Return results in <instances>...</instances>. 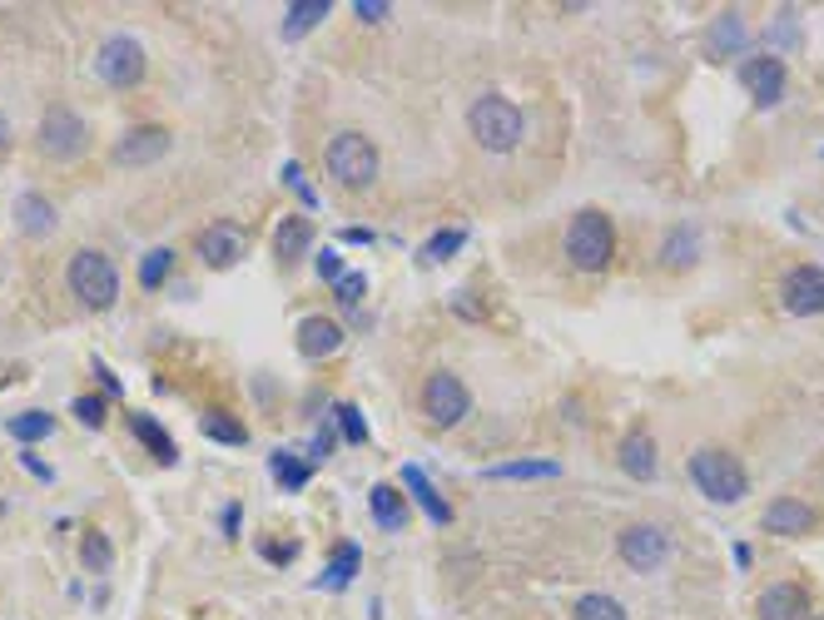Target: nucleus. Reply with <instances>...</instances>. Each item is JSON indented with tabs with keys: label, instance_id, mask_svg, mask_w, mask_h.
Segmentation results:
<instances>
[{
	"label": "nucleus",
	"instance_id": "f257e3e1",
	"mask_svg": "<svg viewBox=\"0 0 824 620\" xmlns=\"http://www.w3.org/2000/svg\"><path fill=\"white\" fill-rule=\"evenodd\" d=\"M690 481L700 487V496H710V502H720V506L745 502V492H750V471L740 467V457H730L726 447H700L696 457H690Z\"/></svg>",
	"mask_w": 824,
	"mask_h": 620
},
{
	"label": "nucleus",
	"instance_id": "f03ea898",
	"mask_svg": "<svg viewBox=\"0 0 824 620\" xmlns=\"http://www.w3.org/2000/svg\"><path fill=\"white\" fill-rule=\"evenodd\" d=\"M323 164H328V174L343 184V189H368V184L378 179V150L368 134H358V129H338L328 140V150H323Z\"/></svg>",
	"mask_w": 824,
	"mask_h": 620
},
{
	"label": "nucleus",
	"instance_id": "7ed1b4c3",
	"mask_svg": "<svg viewBox=\"0 0 824 620\" xmlns=\"http://www.w3.org/2000/svg\"><path fill=\"white\" fill-rule=\"evenodd\" d=\"M467 125H472V140L483 144L487 154H507L522 140V109L507 95H483L467 109Z\"/></svg>",
	"mask_w": 824,
	"mask_h": 620
},
{
	"label": "nucleus",
	"instance_id": "20e7f679",
	"mask_svg": "<svg viewBox=\"0 0 824 620\" xmlns=\"http://www.w3.org/2000/svg\"><path fill=\"white\" fill-rule=\"evenodd\" d=\"M567 258L581 273H601V268L616 258V229L601 209H581L567 229Z\"/></svg>",
	"mask_w": 824,
	"mask_h": 620
},
{
	"label": "nucleus",
	"instance_id": "39448f33",
	"mask_svg": "<svg viewBox=\"0 0 824 620\" xmlns=\"http://www.w3.org/2000/svg\"><path fill=\"white\" fill-rule=\"evenodd\" d=\"M70 293H76L85 308H109L119 299V268L109 264L100 248H80L70 258Z\"/></svg>",
	"mask_w": 824,
	"mask_h": 620
},
{
	"label": "nucleus",
	"instance_id": "423d86ee",
	"mask_svg": "<svg viewBox=\"0 0 824 620\" xmlns=\"http://www.w3.org/2000/svg\"><path fill=\"white\" fill-rule=\"evenodd\" d=\"M35 144H40V154H45V160H55V164H70V160H80V154L90 150V129H85V119H80L76 109L55 105V109H45V119H40V134H35Z\"/></svg>",
	"mask_w": 824,
	"mask_h": 620
},
{
	"label": "nucleus",
	"instance_id": "0eeeda50",
	"mask_svg": "<svg viewBox=\"0 0 824 620\" xmlns=\"http://www.w3.org/2000/svg\"><path fill=\"white\" fill-rule=\"evenodd\" d=\"M422 412H428L432 428H457L472 412V393L457 373H432L422 383Z\"/></svg>",
	"mask_w": 824,
	"mask_h": 620
},
{
	"label": "nucleus",
	"instance_id": "6e6552de",
	"mask_svg": "<svg viewBox=\"0 0 824 620\" xmlns=\"http://www.w3.org/2000/svg\"><path fill=\"white\" fill-rule=\"evenodd\" d=\"M95 75L115 90H135L144 80V50L140 40H129V35H109L105 45L95 50Z\"/></svg>",
	"mask_w": 824,
	"mask_h": 620
},
{
	"label": "nucleus",
	"instance_id": "1a4fd4ad",
	"mask_svg": "<svg viewBox=\"0 0 824 620\" xmlns=\"http://www.w3.org/2000/svg\"><path fill=\"white\" fill-rule=\"evenodd\" d=\"M616 546H622V561H626L631 571H655L665 557H671V536H665L661 526H651V522L626 526Z\"/></svg>",
	"mask_w": 824,
	"mask_h": 620
},
{
	"label": "nucleus",
	"instance_id": "9d476101",
	"mask_svg": "<svg viewBox=\"0 0 824 620\" xmlns=\"http://www.w3.org/2000/svg\"><path fill=\"white\" fill-rule=\"evenodd\" d=\"M740 85L750 90L755 105H780L785 95V60L780 55H755V60L740 65Z\"/></svg>",
	"mask_w": 824,
	"mask_h": 620
},
{
	"label": "nucleus",
	"instance_id": "9b49d317",
	"mask_svg": "<svg viewBox=\"0 0 824 620\" xmlns=\"http://www.w3.org/2000/svg\"><path fill=\"white\" fill-rule=\"evenodd\" d=\"M170 129L160 125H140V129H129L125 140L115 144V164H125V169H140V164H154L170 154Z\"/></svg>",
	"mask_w": 824,
	"mask_h": 620
},
{
	"label": "nucleus",
	"instance_id": "f8f14e48",
	"mask_svg": "<svg viewBox=\"0 0 824 620\" xmlns=\"http://www.w3.org/2000/svg\"><path fill=\"white\" fill-rule=\"evenodd\" d=\"M780 299H785V308H790L794 318H810V313H824V268H814V264L794 268L790 279H785Z\"/></svg>",
	"mask_w": 824,
	"mask_h": 620
},
{
	"label": "nucleus",
	"instance_id": "ddd939ff",
	"mask_svg": "<svg viewBox=\"0 0 824 620\" xmlns=\"http://www.w3.org/2000/svg\"><path fill=\"white\" fill-rule=\"evenodd\" d=\"M194 248H199V258L209 268H234L248 254V234L239 224H214V229H204Z\"/></svg>",
	"mask_w": 824,
	"mask_h": 620
},
{
	"label": "nucleus",
	"instance_id": "4468645a",
	"mask_svg": "<svg viewBox=\"0 0 824 620\" xmlns=\"http://www.w3.org/2000/svg\"><path fill=\"white\" fill-rule=\"evenodd\" d=\"M761 526L770 536H810L814 526H820V512H814L810 502H800V496H780V502L765 506Z\"/></svg>",
	"mask_w": 824,
	"mask_h": 620
},
{
	"label": "nucleus",
	"instance_id": "2eb2a0df",
	"mask_svg": "<svg viewBox=\"0 0 824 620\" xmlns=\"http://www.w3.org/2000/svg\"><path fill=\"white\" fill-rule=\"evenodd\" d=\"M622 467H626V477H636V481H651L655 471H661V461H655V437L646 428L622 437Z\"/></svg>",
	"mask_w": 824,
	"mask_h": 620
},
{
	"label": "nucleus",
	"instance_id": "dca6fc26",
	"mask_svg": "<svg viewBox=\"0 0 824 620\" xmlns=\"http://www.w3.org/2000/svg\"><path fill=\"white\" fill-rule=\"evenodd\" d=\"M761 620H810V596L800 586H770L755 606Z\"/></svg>",
	"mask_w": 824,
	"mask_h": 620
},
{
	"label": "nucleus",
	"instance_id": "f3484780",
	"mask_svg": "<svg viewBox=\"0 0 824 620\" xmlns=\"http://www.w3.org/2000/svg\"><path fill=\"white\" fill-rule=\"evenodd\" d=\"M338 348H343V328L333 318H318V313H313V318L299 323V353L303 358H333Z\"/></svg>",
	"mask_w": 824,
	"mask_h": 620
},
{
	"label": "nucleus",
	"instance_id": "a211bd4d",
	"mask_svg": "<svg viewBox=\"0 0 824 620\" xmlns=\"http://www.w3.org/2000/svg\"><path fill=\"white\" fill-rule=\"evenodd\" d=\"M15 224L31 238H45L55 229V203L45 199V194H21V199H15Z\"/></svg>",
	"mask_w": 824,
	"mask_h": 620
},
{
	"label": "nucleus",
	"instance_id": "6ab92c4d",
	"mask_svg": "<svg viewBox=\"0 0 824 620\" xmlns=\"http://www.w3.org/2000/svg\"><path fill=\"white\" fill-rule=\"evenodd\" d=\"M309 244H313V219H303V214H289L279 224V234H274V254H279L283 264L303 258L309 254Z\"/></svg>",
	"mask_w": 824,
	"mask_h": 620
},
{
	"label": "nucleus",
	"instance_id": "aec40b11",
	"mask_svg": "<svg viewBox=\"0 0 824 620\" xmlns=\"http://www.w3.org/2000/svg\"><path fill=\"white\" fill-rule=\"evenodd\" d=\"M403 481H407V492L418 496V506L432 516V522H438V526H448V522H452V506L438 496V487L428 481V471H422V467H403Z\"/></svg>",
	"mask_w": 824,
	"mask_h": 620
},
{
	"label": "nucleus",
	"instance_id": "412c9836",
	"mask_svg": "<svg viewBox=\"0 0 824 620\" xmlns=\"http://www.w3.org/2000/svg\"><path fill=\"white\" fill-rule=\"evenodd\" d=\"M129 432H135V437H140L144 447H150V457H154V461H164V467H170V461L179 457V447H174V437L160 428V422L150 418V412H135V418H129Z\"/></svg>",
	"mask_w": 824,
	"mask_h": 620
},
{
	"label": "nucleus",
	"instance_id": "4be33fe9",
	"mask_svg": "<svg viewBox=\"0 0 824 620\" xmlns=\"http://www.w3.org/2000/svg\"><path fill=\"white\" fill-rule=\"evenodd\" d=\"M328 11H333L328 0H299V5H289V15H283V40H299V35H309Z\"/></svg>",
	"mask_w": 824,
	"mask_h": 620
},
{
	"label": "nucleus",
	"instance_id": "5701e85b",
	"mask_svg": "<svg viewBox=\"0 0 824 620\" xmlns=\"http://www.w3.org/2000/svg\"><path fill=\"white\" fill-rule=\"evenodd\" d=\"M199 432H204V437H209V442H224V447H244V442H248L244 422H234V418H229V412H204Z\"/></svg>",
	"mask_w": 824,
	"mask_h": 620
},
{
	"label": "nucleus",
	"instance_id": "b1692460",
	"mask_svg": "<svg viewBox=\"0 0 824 620\" xmlns=\"http://www.w3.org/2000/svg\"><path fill=\"white\" fill-rule=\"evenodd\" d=\"M358 561H363V557H358V546H353V541H348V546H338V557L328 561V571H323V581H318V586H323V590H343V586H348V581H353Z\"/></svg>",
	"mask_w": 824,
	"mask_h": 620
},
{
	"label": "nucleus",
	"instance_id": "393cba45",
	"mask_svg": "<svg viewBox=\"0 0 824 620\" xmlns=\"http://www.w3.org/2000/svg\"><path fill=\"white\" fill-rule=\"evenodd\" d=\"M50 432H55V418L50 412H40V407H35V412H21V418H11V437L25 442V447H31V442H45Z\"/></svg>",
	"mask_w": 824,
	"mask_h": 620
},
{
	"label": "nucleus",
	"instance_id": "a878e982",
	"mask_svg": "<svg viewBox=\"0 0 824 620\" xmlns=\"http://www.w3.org/2000/svg\"><path fill=\"white\" fill-rule=\"evenodd\" d=\"M403 516H407L403 496H397L393 487H373V522L383 526V531H397V526H403Z\"/></svg>",
	"mask_w": 824,
	"mask_h": 620
},
{
	"label": "nucleus",
	"instance_id": "bb28decb",
	"mask_svg": "<svg viewBox=\"0 0 824 620\" xmlns=\"http://www.w3.org/2000/svg\"><path fill=\"white\" fill-rule=\"evenodd\" d=\"M745 45V15H720L716 25H710V50L716 55H726V50H740Z\"/></svg>",
	"mask_w": 824,
	"mask_h": 620
},
{
	"label": "nucleus",
	"instance_id": "cd10ccee",
	"mask_svg": "<svg viewBox=\"0 0 824 620\" xmlns=\"http://www.w3.org/2000/svg\"><path fill=\"white\" fill-rule=\"evenodd\" d=\"M571 620H626V606L616 596H581L577 600V610H571Z\"/></svg>",
	"mask_w": 824,
	"mask_h": 620
},
{
	"label": "nucleus",
	"instance_id": "c85d7f7f",
	"mask_svg": "<svg viewBox=\"0 0 824 620\" xmlns=\"http://www.w3.org/2000/svg\"><path fill=\"white\" fill-rule=\"evenodd\" d=\"M557 461H507V467H487L483 477L492 481H532V477H557Z\"/></svg>",
	"mask_w": 824,
	"mask_h": 620
},
{
	"label": "nucleus",
	"instance_id": "c756f323",
	"mask_svg": "<svg viewBox=\"0 0 824 620\" xmlns=\"http://www.w3.org/2000/svg\"><path fill=\"white\" fill-rule=\"evenodd\" d=\"M268 461H274V477H279V487H289V492H299L303 481L313 477V467H309V461H299L293 452H274Z\"/></svg>",
	"mask_w": 824,
	"mask_h": 620
},
{
	"label": "nucleus",
	"instance_id": "7c9ffc66",
	"mask_svg": "<svg viewBox=\"0 0 824 620\" xmlns=\"http://www.w3.org/2000/svg\"><path fill=\"white\" fill-rule=\"evenodd\" d=\"M661 258H665V268H690L696 264V238H690V229H675V234L665 238Z\"/></svg>",
	"mask_w": 824,
	"mask_h": 620
},
{
	"label": "nucleus",
	"instance_id": "2f4dec72",
	"mask_svg": "<svg viewBox=\"0 0 824 620\" xmlns=\"http://www.w3.org/2000/svg\"><path fill=\"white\" fill-rule=\"evenodd\" d=\"M170 268H174V248H150V254H144V264H140V283H144V289H160Z\"/></svg>",
	"mask_w": 824,
	"mask_h": 620
},
{
	"label": "nucleus",
	"instance_id": "473e14b6",
	"mask_svg": "<svg viewBox=\"0 0 824 620\" xmlns=\"http://www.w3.org/2000/svg\"><path fill=\"white\" fill-rule=\"evenodd\" d=\"M462 244H467V234H462V229H442V234H432V238H428L422 258H428V264H442V258H452Z\"/></svg>",
	"mask_w": 824,
	"mask_h": 620
},
{
	"label": "nucleus",
	"instance_id": "72a5a7b5",
	"mask_svg": "<svg viewBox=\"0 0 824 620\" xmlns=\"http://www.w3.org/2000/svg\"><path fill=\"white\" fill-rule=\"evenodd\" d=\"M80 561H85L90 571H105V566H109V541H105V536L90 531L85 546H80Z\"/></svg>",
	"mask_w": 824,
	"mask_h": 620
},
{
	"label": "nucleus",
	"instance_id": "f704fd0d",
	"mask_svg": "<svg viewBox=\"0 0 824 620\" xmlns=\"http://www.w3.org/2000/svg\"><path fill=\"white\" fill-rule=\"evenodd\" d=\"M338 422H343V437L348 442H368V428H363V412H358L353 402L338 407Z\"/></svg>",
	"mask_w": 824,
	"mask_h": 620
},
{
	"label": "nucleus",
	"instance_id": "c9c22d12",
	"mask_svg": "<svg viewBox=\"0 0 824 620\" xmlns=\"http://www.w3.org/2000/svg\"><path fill=\"white\" fill-rule=\"evenodd\" d=\"M76 418L85 428H100L105 422V397H76Z\"/></svg>",
	"mask_w": 824,
	"mask_h": 620
},
{
	"label": "nucleus",
	"instance_id": "e433bc0d",
	"mask_svg": "<svg viewBox=\"0 0 824 620\" xmlns=\"http://www.w3.org/2000/svg\"><path fill=\"white\" fill-rule=\"evenodd\" d=\"M363 289H368V283H363V273H343V279H338V299L348 303V308H353V303L363 299Z\"/></svg>",
	"mask_w": 824,
	"mask_h": 620
},
{
	"label": "nucleus",
	"instance_id": "4c0bfd02",
	"mask_svg": "<svg viewBox=\"0 0 824 620\" xmlns=\"http://www.w3.org/2000/svg\"><path fill=\"white\" fill-rule=\"evenodd\" d=\"M353 15H358V21H383L387 5H383V0H353Z\"/></svg>",
	"mask_w": 824,
	"mask_h": 620
},
{
	"label": "nucleus",
	"instance_id": "58836bf2",
	"mask_svg": "<svg viewBox=\"0 0 824 620\" xmlns=\"http://www.w3.org/2000/svg\"><path fill=\"white\" fill-rule=\"evenodd\" d=\"M283 184H293V189L303 194V203H313V194H309V184H303V169H299V164H283Z\"/></svg>",
	"mask_w": 824,
	"mask_h": 620
},
{
	"label": "nucleus",
	"instance_id": "ea45409f",
	"mask_svg": "<svg viewBox=\"0 0 824 620\" xmlns=\"http://www.w3.org/2000/svg\"><path fill=\"white\" fill-rule=\"evenodd\" d=\"M318 273H323V279H343V258L333 254V248H328V254H318Z\"/></svg>",
	"mask_w": 824,
	"mask_h": 620
},
{
	"label": "nucleus",
	"instance_id": "a19ab883",
	"mask_svg": "<svg viewBox=\"0 0 824 620\" xmlns=\"http://www.w3.org/2000/svg\"><path fill=\"white\" fill-rule=\"evenodd\" d=\"M21 461H25V471H31V477H40V481H50V477H55V471H50V467H45V461H40V457H35V452H25V457H21Z\"/></svg>",
	"mask_w": 824,
	"mask_h": 620
},
{
	"label": "nucleus",
	"instance_id": "79ce46f5",
	"mask_svg": "<svg viewBox=\"0 0 824 620\" xmlns=\"http://www.w3.org/2000/svg\"><path fill=\"white\" fill-rule=\"evenodd\" d=\"M224 531H229V536L239 531V506H229V512H224Z\"/></svg>",
	"mask_w": 824,
	"mask_h": 620
},
{
	"label": "nucleus",
	"instance_id": "37998d69",
	"mask_svg": "<svg viewBox=\"0 0 824 620\" xmlns=\"http://www.w3.org/2000/svg\"><path fill=\"white\" fill-rule=\"evenodd\" d=\"M11 150V125H5V115H0V154Z\"/></svg>",
	"mask_w": 824,
	"mask_h": 620
},
{
	"label": "nucleus",
	"instance_id": "c03bdc74",
	"mask_svg": "<svg viewBox=\"0 0 824 620\" xmlns=\"http://www.w3.org/2000/svg\"><path fill=\"white\" fill-rule=\"evenodd\" d=\"M820 620H824V616H820Z\"/></svg>",
	"mask_w": 824,
	"mask_h": 620
}]
</instances>
